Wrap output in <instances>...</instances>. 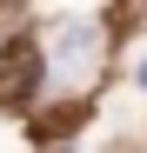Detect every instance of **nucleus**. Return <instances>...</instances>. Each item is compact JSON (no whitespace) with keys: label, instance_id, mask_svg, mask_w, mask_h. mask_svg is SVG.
<instances>
[{"label":"nucleus","instance_id":"f03ea898","mask_svg":"<svg viewBox=\"0 0 147 153\" xmlns=\"http://www.w3.org/2000/svg\"><path fill=\"white\" fill-rule=\"evenodd\" d=\"M87 53H94V27H80V20H74V27L60 33V67H80Z\"/></svg>","mask_w":147,"mask_h":153},{"label":"nucleus","instance_id":"f257e3e1","mask_svg":"<svg viewBox=\"0 0 147 153\" xmlns=\"http://www.w3.org/2000/svg\"><path fill=\"white\" fill-rule=\"evenodd\" d=\"M40 73H47V53L34 33H7L0 40V100L7 107H20V100L40 93Z\"/></svg>","mask_w":147,"mask_h":153}]
</instances>
